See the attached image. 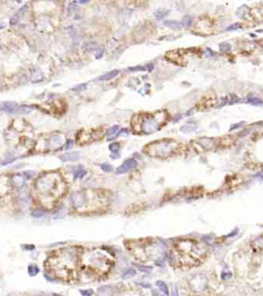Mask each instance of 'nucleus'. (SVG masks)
Returning <instances> with one entry per match:
<instances>
[{
	"label": "nucleus",
	"instance_id": "obj_1",
	"mask_svg": "<svg viewBox=\"0 0 263 296\" xmlns=\"http://www.w3.org/2000/svg\"><path fill=\"white\" fill-rule=\"evenodd\" d=\"M74 208L81 213L99 212L109 204V198L102 191L97 190H83L72 196Z\"/></svg>",
	"mask_w": 263,
	"mask_h": 296
},
{
	"label": "nucleus",
	"instance_id": "obj_2",
	"mask_svg": "<svg viewBox=\"0 0 263 296\" xmlns=\"http://www.w3.org/2000/svg\"><path fill=\"white\" fill-rule=\"evenodd\" d=\"M78 250L76 248L62 249L50 261L55 273L61 279H72L77 271Z\"/></svg>",
	"mask_w": 263,
	"mask_h": 296
},
{
	"label": "nucleus",
	"instance_id": "obj_3",
	"mask_svg": "<svg viewBox=\"0 0 263 296\" xmlns=\"http://www.w3.org/2000/svg\"><path fill=\"white\" fill-rule=\"evenodd\" d=\"M169 118L165 110L136 114L131 120V127L136 134H149L159 130Z\"/></svg>",
	"mask_w": 263,
	"mask_h": 296
},
{
	"label": "nucleus",
	"instance_id": "obj_4",
	"mask_svg": "<svg viewBox=\"0 0 263 296\" xmlns=\"http://www.w3.org/2000/svg\"><path fill=\"white\" fill-rule=\"evenodd\" d=\"M198 246L192 240L182 239L174 244L170 254V262L179 267L192 266L198 262Z\"/></svg>",
	"mask_w": 263,
	"mask_h": 296
},
{
	"label": "nucleus",
	"instance_id": "obj_5",
	"mask_svg": "<svg viewBox=\"0 0 263 296\" xmlns=\"http://www.w3.org/2000/svg\"><path fill=\"white\" fill-rule=\"evenodd\" d=\"M82 263L85 268L98 275H103L109 271L112 265V259L106 251L93 249L83 255Z\"/></svg>",
	"mask_w": 263,
	"mask_h": 296
},
{
	"label": "nucleus",
	"instance_id": "obj_6",
	"mask_svg": "<svg viewBox=\"0 0 263 296\" xmlns=\"http://www.w3.org/2000/svg\"><path fill=\"white\" fill-rule=\"evenodd\" d=\"M36 189L44 196L59 197L65 192V183L59 174L50 173L45 174L36 181Z\"/></svg>",
	"mask_w": 263,
	"mask_h": 296
},
{
	"label": "nucleus",
	"instance_id": "obj_7",
	"mask_svg": "<svg viewBox=\"0 0 263 296\" xmlns=\"http://www.w3.org/2000/svg\"><path fill=\"white\" fill-rule=\"evenodd\" d=\"M180 148V144L172 139L159 140L152 142L145 147L144 152L152 157L167 158L176 154Z\"/></svg>",
	"mask_w": 263,
	"mask_h": 296
},
{
	"label": "nucleus",
	"instance_id": "obj_8",
	"mask_svg": "<svg viewBox=\"0 0 263 296\" xmlns=\"http://www.w3.org/2000/svg\"><path fill=\"white\" fill-rule=\"evenodd\" d=\"M103 133L100 130H81L77 135V141L81 145L87 144L99 140L102 137Z\"/></svg>",
	"mask_w": 263,
	"mask_h": 296
},
{
	"label": "nucleus",
	"instance_id": "obj_9",
	"mask_svg": "<svg viewBox=\"0 0 263 296\" xmlns=\"http://www.w3.org/2000/svg\"><path fill=\"white\" fill-rule=\"evenodd\" d=\"M215 23L209 18H202L196 24V30L201 35H209L213 32Z\"/></svg>",
	"mask_w": 263,
	"mask_h": 296
},
{
	"label": "nucleus",
	"instance_id": "obj_10",
	"mask_svg": "<svg viewBox=\"0 0 263 296\" xmlns=\"http://www.w3.org/2000/svg\"><path fill=\"white\" fill-rule=\"evenodd\" d=\"M190 286L193 291L197 292L204 291L207 286V279L202 275H196L190 281Z\"/></svg>",
	"mask_w": 263,
	"mask_h": 296
},
{
	"label": "nucleus",
	"instance_id": "obj_11",
	"mask_svg": "<svg viewBox=\"0 0 263 296\" xmlns=\"http://www.w3.org/2000/svg\"><path fill=\"white\" fill-rule=\"evenodd\" d=\"M19 107L16 103L7 101L0 105V111H3L8 113H14L19 110Z\"/></svg>",
	"mask_w": 263,
	"mask_h": 296
},
{
	"label": "nucleus",
	"instance_id": "obj_12",
	"mask_svg": "<svg viewBox=\"0 0 263 296\" xmlns=\"http://www.w3.org/2000/svg\"><path fill=\"white\" fill-rule=\"evenodd\" d=\"M136 166V161L133 159L126 160L125 161L122 163L116 170L117 174H124L132 168H134Z\"/></svg>",
	"mask_w": 263,
	"mask_h": 296
},
{
	"label": "nucleus",
	"instance_id": "obj_13",
	"mask_svg": "<svg viewBox=\"0 0 263 296\" xmlns=\"http://www.w3.org/2000/svg\"><path fill=\"white\" fill-rule=\"evenodd\" d=\"M195 146H199L201 149L208 150L210 149L213 146V142H212V139L209 138H201L194 141Z\"/></svg>",
	"mask_w": 263,
	"mask_h": 296
},
{
	"label": "nucleus",
	"instance_id": "obj_14",
	"mask_svg": "<svg viewBox=\"0 0 263 296\" xmlns=\"http://www.w3.org/2000/svg\"><path fill=\"white\" fill-rule=\"evenodd\" d=\"M249 14L254 20L263 21V6H256L251 9Z\"/></svg>",
	"mask_w": 263,
	"mask_h": 296
},
{
	"label": "nucleus",
	"instance_id": "obj_15",
	"mask_svg": "<svg viewBox=\"0 0 263 296\" xmlns=\"http://www.w3.org/2000/svg\"><path fill=\"white\" fill-rule=\"evenodd\" d=\"M216 103V96H209L207 97L206 99H203L200 103V107L201 109H207L209 107H213L214 105Z\"/></svg>",
	"mask_w": 263,
	"mask_h": 296
},
{
	"label": "nucleus",
	"instance_id": "obj_16",
	"mask_svg": "<svg viewBox=\"0 0 263 296\" xmlns=\"http://www.w3.org/2000/svg\"><path fill=\"white\" fill-rule=\"evenodd\" d=\"M113 289L109 285H104L100 287L97 291V296H112Z\"/></svg>",
	"mask_w": 263,
	"mask_h": 296
},
{
	"label": "nucleus",
	"instance_id": "obj_17",
	"mask_svg": "<svg viewBox=\"0 0 263 296\" xmlns=\"http://www.w3.org/2000/svg\"><path fill=\"white\" fill-rule=\"evenodd\" d=\"M60 158L63 161H75L79 158V154L75 152H72V153H68V154L62 155Z\"/></svg>",
	"mask_w": 263,
	"mask_h": 296
},
{
	"label": "nucleus",
	"instance_id": "obj_18",
	"mask_svg": "<svg viewBox=\"0 0 263 296\" xmlns=\"http://www.w3.org/2000/svg\"><path fill=\"white\" fill-rule=\"evenodd\" d=\"M24 179L22 176L20 175H15L13 176V178H12V184H13V186H15L16 187H22L24 185Z\"/></svg>",
	"mask_w": 263,
	"mask_h": 296
},
{
	"label": "nucleus",
	"instance_id": "obj_19",
	"mask_svg": "<svg viewBox=\"0 0 263 296\" xmlns=\"http://www.w3.org/2000/svg\"><path fill=\"white\" fill-rule=\"evenodd\" d=\"M118 74H119V71L118 70H112V71H110V72H107L105 74L101 76L99 80H100L101 81H106V80H109L112 79V78L115 77Z\"/></svg>",
	"mask_w": 263,
	"mask_h": 296
},
{
	"label": "nucleus",
	"instance_id": "obj_20",
	"mask_svg": "<svg viewBox=\"0 0 263 296\" xmlns=\"http://www.w3.org/2000/svg\"><path fill=\"white\" fill-rule=\"evenodd\" d=\"M119 126H113V127H110L108 131H107V137H108V140H110L114 138V136L116 134V133L119 131Z\"/></svg>",
	"mask_w": 263,
	"mask_h": 296
},
{
	"label": "nucleus",
	"instance_id": "obj_21",
	"mask_svg": "<svg viewBox=\"0 0 263 296\" xmlns=\"http://www.w3.org/2000/svg\"><path fill=\"white\" fill-rule=\"evenodd\" d=\"M196 128V126L193 124H190V123H188L187 124L184 125L181 127V130L184 133H190L192 131L195 130V129Z\"/></svg>",
	"mask_w": 263,
	"mask_h": 296
},
{
	"label": "nucleus",
	"instance_id": "obj_22",
	"mask_svg": "<svg viewBox=\"0 0 263 296\" xmlns=\"http://www.w3.org/2000/svg\"><path fill=\"white\" fill-rule=\"evenodd\" d=\"M156 285L159 288V289L163 292L165 295H169V288L167 286V285L164 281H158L156 282Z\"/></svg>",
	"mask_w": 263,
	"mask_h": 296
},
{
	"label": "nucleus",
	"instance_id": "obj_23",
	"mask_svg": "<svg viewBox=\"0 0 263 296\" xmlns=\"http://www.w3.org/2000/svg\"><path fill=\"white\" fill-rule=\"evenodd\" d=\"M39 271V269L35 264H29L28 267V272L30 276H35Z\"/></svg>",
	"mask_w": 263,
	"mask_h": 296
},
{
	"label": "nucleus",
	"instance_id": "obj_24",
	"mask_svg": "<svg viewBox=\"0 0 263 296\" xmlns=\"http://www.w3.org/2000/svg\"><path fill=\"white\" fill-rule=\"evenodd\" d=\"M45 215V211L42 209H35L32 212V216L35 218H40Z\"/></svg>",
	"mask_w": 263,
	"mask_h": 296
},
{
	"label": "nucleus",
	"instance_id": "obj_25",
	"mask_svg": "<svg viewBox=\"0 0 263 296\" xmlns=\"http://www.w3.org/2000/svg\"><path fill=\"white\" fill-rule=\"evenodd\" d=\"M86 174V171L84 168H79V169L75 173V178H82L85 177Z\"/></svg>",
	"mask_w": 263,
	"mask_h": 296
},
{
	"label": "nucleus",
	"instance_id": "obj_26",
	"mask_svg": "<svg viewBox=\"0 0 263 296\" xmlns=\"http://www.w3.org/2000/svg\"><path fill=\"white\" fill-rule=\"evenodd\" d=\"M119 148H120V145L118 143H112L111 144L109 145V150L114 154H116L118 151L119 150Z\"/></svg>",
	"mask_w": 263,
	"mask_h": 296
},
{
	"label": "nucleus",
	"instance_id": "obj_27",
	"mask_svg": "<svg viewBox=\"0 0 263 296\" xmlns=\"http://www.w3.org/2000/svg\"><path fill=\"white\" fill-rule=\"evenodd\" d=\"M136 275V271H135L133 268H129L128 269L124 274L122 277L123 278H131V277H133Z\"/></svg>",
	"mask_w": 263,
	"mask_h": 296
},
{
	"label": "nucleus",
	"instance_id": "obj_28",
	"mask_svg": "<svg viewBox=\"0 0 263 296\" xmlns=\"http://www.w3.org/2000/svg\"><path fill=\"white\" fill-rule=\"evenodd\" d=\"M33 107H29V106H22L19 107V111H21L23 113H29L32 112Z\"/></svg>",
	"mask_w": 263,
	"mask_h": 296
},
{
	"label": "nucleus",
	"instance_id": "obj_29",
	"mask_svg": "<svg viewBox=\"0 0 263 296\" xmlns=\"http://www.w3.org/2000/svg\"><path fill=\"white\" fill-rule=\"evenodd\" d=\"M101 168L102 169V170L105 172H111L113 170L112 168V165H110L108 163H104L101 165Z\"/></svg>",
	"mask_w": 263,
	"mask_h": 296
},
{
	"label": "nucleus",
	"instance_id": "obj_30",
	"mask_svg": "<svg viewBox=\"0 0 263 296\" xmlns=\"http://www.w3.org/2000/svg\"><path fill=\"white\" fill-rule=\"evenodd\" d=\"M80 293L82 296H91L93 294V291L92 289H85V290H81Z\"/></svg>",
	"mask_w": 263,
	"mask_h": 296
},
{
	"label": "nucleus",
	"instance_id": "obj_31",
	"mask_svg": "<svg viewBox=\"0 0 263 296\" xmlns=\"http://www.w3.org/2000/svg\"><path fill=\"white\" fill-rule=\"evenodd\" d=\"M192 23V19L189 16H186V17L183 19V21H182V25L184 26H189L190 24Z\"/></svg>",
	"mask_w": 263,
	"mask_h": 296
},
{
	"label": "nucleus",
	"instance_id": "obj_32",
	"mask_svg": "<svg viewBox=\"0 0 263 296\" xmlns=\"http://www.w3.org/2000/svg\"><path fill=\"white\" fill-rule=\"evenodd\" d=\"M35 173L33 171H30V170H28V171L23 172V176L26 178L27 180L31 179L33 176H34Z\"/></svg>",
	"mask_w": 263,
	"mask_h": 296
},
{
	"label": "nucleus",
	"instance_id": "obj_33",
	"mask_svg": "<svg viewBox=\"0 0 263 296\" xmlns=\"http://www.w3.org/2000/svg\"><path fill=\"white\" fill-rule=\"evenodd\" d=\"M166 24H168L167 26H171V27L177 28V27H179V26H180V24H179V23H177V22H175V21H169V22H166Z\"/></svg>",
	"mask_w": 263,
	"mask_h": 296
},
{
	"label": "nucleus",
	"instance_id": "obj_34",
	"mask_svg": "<svg viewBox=\"0 0 263 296\" xmlns=\"http://www.w3.org/2000/svg\"><path fill=\"white\" fill-rule=\"evenodd\" d=\"M137 268L139 269L140 271H142V272H149L152 270V268H150V267L145 266H137Z\"/></svg>",
	"mask_w": 263,
	"mask_h": 296
},
{
	"label": "nucleus",
	"instance_id": "obj_35",
	"mask_svg": "<svg viewBox=\"0 0 263 296\" xmlns=\"http://www.w3.org/2000/svg\"><path fill=\"white\" fill-rule=\"evenodd\" d=\"M172 296H179L178 295V291H177L176 286L174 288V289L172 290Z\"/></svg>",
	"mask_w": 263,
	"mask_h": 296
},
{
	"label": "nucleus",
	"instance_id": "obj_36",
	"mask_svg": "<svg viewBox=\"0 0 263 296\" xmlns=\"http://www.w3.org/2000/svg\"><path fill=\"white\" fill-rule=\"evenodd\" d=\"M72 142L71 141V140H69V141L67 142V144H66V148L65 149H69V148H70V147H72Z\"/></svg>",
	"mask_w": 263,
	"mask_h": 296
},
{
	"label": "nucleus",
	"instance_id": "obj_37",
	"mask_svg": "<svg viewBox=\"0 0 263 296\" xmlns=\"http://www.w3.org/2000/svg\"><path fill=\"white\" fill-rule=\"evenodd\" d=\"M152 296H163L156 291H152Z\"/></svg>",
	"mask_w": 263,
	"mask_h": 296
},
{
	"label": "nucleus",
	"instance_id": "obj_38",
	"mask_svg": "<svg viewBox=\"0 0 263 296\" xmlns=\"http://www.w3.org/2000/svg\"><path fill=\"white\" fill-rule=\"evenodd\" d=\"M55 296H62V295H55Z\"/></svg>",
	"mask_w": 263,
	"mask_h": 296
}]
</instances>
